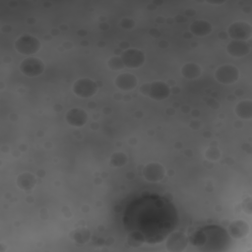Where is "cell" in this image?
<instances>
[{
	"mask_svg": "<svg viewBox=\"0 0 252 252\" xmlns=\"http://www.w3.org/2000/svg\"><path fill=\"white\" fill-rule=\"evenodd\" d=\"M189 241L202 251H224L231 242L229 233L219 225H207L196 230Z\"/></svg>",
	"mask_w": 252,
	"mask_h": 252,
	"instance_id": "obj_1",
	"label": "cell"
},
{
	"mask_svg": "<svg viewBox=\"0 0 252 252\" xmlns=\"http://www.w3.org/2000/svg\"><path fill=\"white\" fill-rule=\"evenodd\" d=\"M140 92L155 100H163L170 94L169 86L162 81H155L152 83H146L141 86Z\"/></svg>",
	"mask_w": 252,
	"mask_h": 252,
	"instance_id": "obj_2",
	"label": "cell"
},
{
	"mask_svg": "<svg viewBox=\"0 0 252 252\" xmlns=\"http://www.w3.org/2000/svg\"><path fill=\"white\" fill-rule=\"evenodd\" d=\"M14 46L15 49L23 55H32L40 49V42L33 35L24 34L16 39Z\"/></svg>",
	"mask_w": 252,
	"mask_h": 252,
	"instance_id": "obj_3",
	"label": "cell"
},
{
	"mask_svg": "<svg viewBox=\"0 0 252 252\" xmlns=\"http://www.w3.org/2000/svg\"><path fill=\"white\" fill-rule=\"evenodd\" d=\"M74 94L82 98H88L94 95L97 92V85L89 78H81L73 84Z\"/></svg>",
	"mask_w": 252,
	"mask_h": 252,
	"instance_id": "obj_4",
	"label": "cell"
},
{
	"mask_svg": "<svg viewBox=\"0 0 252 252\" xmlns=\"http://www.w3.org/2000/svg\"><path fill=\"white\" fill-rule=\"evenodd\" d=\"M44 63L37 57H28L20 64L21 72L28 77H36L43 73Z\"/></svg>",
	"mask_w": 252,
	"mask_h": 252,
	"instance_id": "obj_5",
	"label": "cell"
},
{
	"mask_svg": "<svg viewBox=\"0 0 252 252\" xmlns=\"http://www.w3.org/2000/svg\"><path fill=\"white\" fill-rule=\"evenodd\" d=\"M121 59L125 67L135 69L145 63V53L137 48H128L121 53Z\"/></svg>",
	"mask_w": 252,
	"mask_h": 252,
	"instance_id": "obj_6",
	"label": "cell"
},
{
	"mask_svg": "<svg viewBox=\"0 0 252 252\" xmlns=\"http://www.w3.org/2000/svg\"><path fill=\"white\" fill-rule=\"evenodd\" d=\"M215 78L218 82L225 85L235 83L239 78V70L230 64L220 66L215 72Z\"/></svg>",
	"mask_w": 252,
	"mask_h": 252,
	"instance_id": "obj_7",
	"label": "cell"
},
{
	"mask_svg": "<svg viewBox=\"0 0 252 252\" xmlns=\"http://www.w3.org/2000/svg\"><path fill=\"white\" fill-rule=\"evenodd\" d=\"M227 34L232 39L246 41L251 37L252 28L246 22H235L228 27Z\"/></svg>",
	"mask_w": 252,
	"mask_h": 252,
	"instance_id": "obj_8",
	"label": "cell"
},
{
	"mask_svg": "<svg viewBox=\"0 0 252 252\" xmlns=\"http://www.w3.org/2000/svg\"><path fill=\"white\" fill-rule=\"evenodd\" d=\"M187 244V236L180 231H174L170 233L165 242L166 249L171 252H181L186 248Z\"/></svg>",
	"mask_w": 252,
	"mask_h": 252,
	"instance_id": "obj_9",
	"label": "cell"
},
{
	"mask_svg": "<svg viewBox=\"0 0 252 252\" xmlns=\"http://www.w3.org/2000/svg\"><path fill=\"white\" fill-rule=\"evenodd\" d=\"M65 119L67 123L74 127H82L88 121L87 112L80 107H74L67 111L65 115Z\"/></svg>",
	"mask_w": 252,
	"mask_h": 252,
	"instance_id": "obj_10",
	"label": "cell"
},
{
	"mask_svg": "<svg viewBox=\"0 0 252 252\" xmlns=\"http://www.w3.org/2000/svg\"><path fill=\"white\" fill-rule=\"evenodd\" d=\"M143 175L147 181L158 182L164 176V168L160 163L150 162L145 165L143 169Z\"/></svg>",
	"mask_w": 252,
	"mask_h": 252,
	"instance_id": "obj_11",
	"label": "cell"
},
{
	"mask_svg": "<svg viewBox=\"0 0 252 252\" xmlns=\"http://www.w3.org/2000/svg\"><path fill=\"white\" fill-rule=\"evenodd\" d=\"M226 51L232 57H242L249 53L250 45L244 40L232 39L226 46Z\"/></svg>",
	"mask_w": 252,
	"mask_h": 252,
	"instance_id": "obj_12",
	"label": "cell"
},
{
	"mask_svg": "<svg viewBox=\"0 0 252 252\" xmlns=\"http://www.w3.org/2000/svg\"><path fill=\"white\" fill-rule=\"evenodd\" d=\"M115 86L122 91H131L138 84V79L131 73H122L115 79Z\"/></svg>",
	"mask_w": 252,
	"mask_h": 252,
	"instance_id": "obj_13",
	"label": "cell"
},
{
	"mask_svg": "<svg viewBox=\"0 0 252 252\" xmlns=\"http://www.w3.org/2000/svg\"><path fill=\"white\" fill-rule=\"evenodd\" d=\"M189 30L190 32L196 36H204L209 34L212 32L213 28L209 22L205 20H197L190 25Z\"/></svg>",
	"mask_w": 252,
	"mask_h": 252,
	"instance_id": "obj_14",
	"label": "cell"
},
{
	"mask_svg": "<svg viewBox=\"0 0 252 252\" xmlns=\"http://www.w3.org/2000/svg\"><path fill=\"white\" fill-rule=\"evenodd\" d=\"M248 228V224L245 221L241 220H234L229 224V235L234 238H241L247 234Z\"/></svg>",
	"mask_w": 252,
	"mask_h": 252,
	"instance_id": "obj_15",
	"label": "cell"
},
{
	"mask_svg": "<svg viewBox=\"0 0 252 252\" xmlns=\"http://www.w3.org/2000/svg\"><path fill=\"white\" fill-rule=\"evenodd\" d=\"M235 113L239 118L250 119L252 117V101L249 99L239 101L235 106Z\"/></svg>",
	"mask_w": 252,
	"mask_h": 252,
	"instance_id": "obj_16",
	"label": "cell"
},
{
	"mask_svg": "<svg viewBox=\"0 0 252 252\" xmlns=\"http://www.w3.org/2000/svg\"><path fill=\"white\" fill-rule=\"evenodd\" d=\"M181 74L188 80H194L201 75V68L196 63H186L181 68Z\"/></svg>",
	"mask_w": 252,
	"mask_h": 252,
	"instance_id": "obj_17",
	"label": "cell"
},
{
	"mask_svg": "<svg viewBox=\"0 0 252 252\" xmlns=\"http://www.w3.org/2000/svg\"><path fill=\"white\" fill-rule=\"evenodd\" d=\"M17 185L23 190H31L35 185V178L29 172L21 173L17 177Z\"/></svg>",
	"mask_w": 252,
	"mask_h": 252,
	"instance_id": "obj_18",
	"label": "cell"
},
{
	"mask_svg": "<svg viewBox=\"0 0 252 252\" xmlns=\"http://www.w3.org/2000/svg\"><path fill=\"white\" fill-rule=\"evenodd\" d=\"M70 235H72V238L77 243L85 244V243H87L90 240L91 232L86 227H79V228L75 229L74 231H72V233H70Z\"/></svg>",
	"mask_w": 252,
	"mask_h": 252,
	"instance_id": "obj_19",
	"label": "cell"
},
{
	"mask_svg": "<svg viewBox=\"0 0 252 252\" xmlns=\"http://www.w3.org/2000/svg\"><path fill=\"white\" fill-rule=\"evenodd\" d=\"M145 241L144 234L139 230H134L130 232L127 236V243L132 247H139Z\"/></svg>",
	"mask_w": 252,
	"mask_h": 252,
	"instance_id": "obj_20",
	"label": "cell"
},
{
	"mask_svg": "<svg viewBox=\"0 0 252 252\" xmlns=\"http://www.w3.org/2000/svg\"><path fill=\"white\" fill-rule=\"evenodd\" d=\"M127 162V156L123 153H114L110 158L112 166H123Z\"/></svg>",
	"mask_w": 252,
	"mask_h": 252,
	"instance_id": "obj_21",
	"label": "cell"
},
{
	"mask_svg": "<svg viewBox=\"0 0 252 252\" xmlns=\"http://www.w3.org/2000/svg\"><path fill=\"white\" fill-rule=\"evenodd\" d=\"M107 65H108V67H109L111 70H113V71H118V70H121V69H123V68L125 67L124 64H123V62H122L121 57H118V56H113V57H111V58L108 60Z\"/></svg>",
	"mask_w": 252,
	"mask_h": 252,
	"instance_id": "obj_22",
	"label": "cell"
},
{
	"mask_svg": "<svg viewBox=\"0 0 252 252\" xmlns=\"http://www.w3.org/2000/svg\"><path fill=\"white\" fill-rule=\"evenodd\" d=\"M205 157L210 159V160H217L220 158V151L217 149V148H214V147H211L209 148L206 153H205Z\"/></svg>",
	"mask_w": 252,
	"mask_h": 252,
	"instance_id": "obj_23",
	"label": "cell"
},
{
	"mask_svg": "<svg viewBox=\"0 0 252 252\" xmlns=\"http://www.w3.org/2000/svg\"><path fill=\"white\" fill-rule=\"evenodd\" d=\"M135 25L134 21L130 20V19H123L121 22H120V26L124 29H131L133 28Z\"/></svg>",
	"mask_w": 252,
	"mask_h": 252,
	"instance_id": "obj_24",
	"label": "cell"
}]
</instances>
